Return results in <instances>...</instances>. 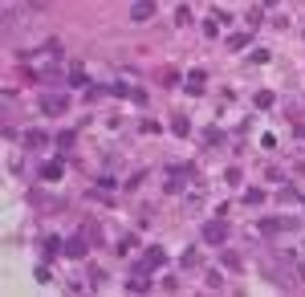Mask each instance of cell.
<instances>
[{
    "instance_id": "1",
    "label": "cell",
    "mask_w": 305,
    "mask_h": 297,
    "mask_svg": "<svg viewBox=\"0 0 305 297\" xmlns=\"http://www.w3.org/2000/svg\"><path fill=\"white\" fill-rule=\"evenodd\" d=\"M204 240H208V244H224V240H228V224H224V220H208V224H204Z\"/></svg>"
},
{
    "instance_id": "2",
    "label": "cell",
    "mask_w": 305,
    "mask_h": 297,
    "mask_svg": "<svg viewBox=\"0 0 305 297\" xmlns=\"http://www.w3.org/2000/svg\"><path fill=\"white\" fill-rule=\"evenodd\" d=\"M41 110H45V114H66V110H70V98H66V94H45V98H41Z\"/></svg>"
},
{
    "instance_id": "3",
    "label": "cell",
    "mask_w": 305,
    "mask_h": 297,
    "mask_svg": "<svg viewBox=\"0 0 305 297\" xmlns=\"http://www.w3.org/2000/svg\"><path fill=\"white\" fill-rule=\"evenodd\" d=\"M150 12H155V4H150V0H138L130 8V20H150Z\"/></svg>"
},
{
    "instance_id": "4",
    "label": "cell",
    "mask_w": 305,
    "mask_h": 297,
    "mask_svg": "<svg viewBox=\"0 0 305 297\" xmlns=\"http://www.w3.org/2000/svg\"><path fill=\"white\" fill-rule=\"evenodd\" d=\"M159 264H163V248H150V252H146V260L138 264L134 273H142V269H159Z\"/></svg>"
},
{
    "instance_id": "5",
    "label": "cell",
    "mask_w": 305,
    "mask_h": 297,
    "mask_svg": "<svg viewBox=\"0 0 305 297\" xmlns=\"http://www.w3.org/2000/svg\"><path fill=\"white\" fill-rule=\"evenodd\" d=\"M41 180H45V184L61 180V163H45V167H41Z\"/></svg>"
},
{
    "instance_id": "6",
    "label": "cell",
    "mask_w": 305,
    "mask_h": 297,
    "mask_svg": "<svg viewBox=\"0 0 305 297\" xmlns=\"http://www.w3.org/2000/svg\"><path fill=\"white\" fill-rule=\"evenodd\" d=\"M24 142H28V146H45L49 134H45V130H24Z\"/></svg>"
},
{
    "instance_id": "7",
    "label": "cell",
    "mask_w": 305,
    "mask_h": 297,
    "mask_svg": "<svg viewBox=\"0 0 305 297\" xmlns=\"http://www.w3.org/2000/svg\"><path fill=\"white\" fill-rule=\"evenodd\" d=\"M66 252H70V256H86V236H78V240H70V244H66Z\"/></svg>"
},
{
    "instance_id": "8",
    "label": "cell",
    "mask_w": 305,
    "mask_h": 297,
    "mask_svg": "<svg viewBox=\"0 0 305 297\" xmlns=\"http://www.w3.org/2000/svg\"><path fill=\"white\" fill-rule=\"evenodd\" d=\"M200 86H204V74H200V70H192V74H188V90H192V94H200Z\"/></svg>"
},
{
    "instance_id": "9",
    "label": "cell",
    "mask_w": 305,
    "mask_h": 297,
    "mask_svg": "<svg viewBox=\"0 0 305 297\" xmlns=\"http://www.w3.org/2000/svg\"><path fill=\"white\" fill-rule=\"evenodd\" d=\"M82 236H86V240H98L102 232H98V224H94V220H86V224H82Z\"/></svg>"
},
{
    "instance_id": "10",
    "label": "cell",
    "mask_w": 305,
    "mask_h": 297,
    "mask_svg": "<svg viewBox=\"0 0 305 297\" xmlns=\"http://www.w3.org/2000/svg\"><path fill=\"white\" fill-rule=\"evenodd\" d=\"M171 130H175V134H188V130H192V122H188V118H183V114H179V118H175V122H171Z\"/></svg>"
},
{
    "instance_id": "11",
    "label": "cell",
    "mask_w": 305,
    "mask_h": 297,
    "mask_svg": "<svg viewBox=\"0 0 305 297\" xmlns=\"http://www.w3.org/2000/svg\"><path fill=\"white\" fill-rule=\"evenodd\" d=\"M171 175H196V167H171ZM183 180H171V188H179Z\"/></svg>"
},
{
    "instance_id": "12",
    "label": "cell",
    "mask_w": 305,
    "mask_h": 297,
    "mask_svg": "<svg viewBox=\"0 0 305 297\" xmlns=\"http://www.w3.org/2000/svg\"><path fill=\"white\" fill-rule=\"evenodd\" d=\"M175 82H179L175 70H163V74H159V86H175Z\"/></svg>"
},
{
    "instance_id": "13",
    "label": "cell",
    "mask_w": 305,
    "mask_h": 297,
    "mask_svg": "<svg viewBox=\"0 0 305 297\" xmlns=\"http://www.w3.org/2000/svg\"><path fill=\"white\" fill-rule=\"evenodd\" d=\"M260 16H264V12H260V8H252L248 16H244V20H248V28H256V24H260Z\"/></svg>"
},
{
    "instance_id": "14",
    "label": "cell",
    "mask_w": 305,
    "mask_h": 297,
    "mask_svg": "<svg viewBox=\"0 0 305 297\" xmlns=\"http://www.w3.org/2000/svg\"><path fill=\"white\" fill-rule=\"evenodd\" d=\"M297 171H301V175H305V163H301V167H297Z\"/></svg>"
}]
</instances>
